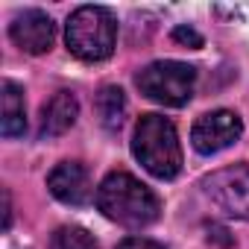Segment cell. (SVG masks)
Instances as JSON below:
<instances>
[{"instance_id": "obj_10", "label": "cell", "mask_w": 249, "mask_h": 249, "mask_svg": "<svg viewBox=\"0 0 249 249\" xmlns=\"http://www.w3.org/2000/svg\"><path fill=\"white\" fill-rule=\"evenodd\" d=\"M27 129V108H24V91L15 82H3V117H0V132L6 138H18Z\"/></svg>"}, {"instance_id": "obj_5", "label": "cell", "mask_w": 249, "mask_h": 249, "mask_svg": "<svg viewBox=\"0 0 249 249\" xmlns=\"http://www.w3.org/2000/svg\"><path fill=\"white\" fill-rule=\"evenodd\" d=\"M202 194L229 217L249 220V167L237 164L202 179Z\"/></svg>"}, {"instance_id": "obj_7", "label": "cell", "mask_w": 249, "mask_h": 249, "mask_svg": "<svg viewBox=\"0 0 249 249\" xmlns=\"http://www.w3.org/2000/svg\"><path fill=\"white\" fill-rule=\"evenodd\" d=\"M9 36H12V41H15L24 53L41 56V53H47V50L53 47L56 24H53V18H50L47 12H41V9H27V12H21V15L12 21Z\"/></svg>"}, {"instance_id": "obj_11", "label": "cell", "mask_w": 249, "mask_h": 249, "mask_svg": "<svg viewBox=\"0 0 249 249\" xmlns=\"http://www.w3.org/2000/svg\"><path fill=\"white\" fill-rule=\"evenodd\" d=\"M94 108H97L100 123L108 132H114V129L123 126V117H126V94L117 85H103L97 100H94Z\"/></svg>"}, {"instance_id": "obj_9", "label": "cell", "mask_w": 249, "mask_h": 249, "mask_svg": "<svg viewBox=\"0 0 249 249\" xmlns=\"http://www.w3.org/2000/svg\"><path fill=\"white\" fill-rule=\"evenodd\" d=\"M79 114V100L71 91H59L44 108H41V123H38V135L41 138H56L65 135Z\"/></svg>"}, {"instance_id": "obj_3", "label": "cell", "mask_w": 249, "mask_h": 249, "mask_svg": "<svg viewBox=\"0 0 249 249\" xmlns=\"http://www.w3.org/2000/svg\"><path fill=\"white\" fill-rule=\"evenodd\" d=\"M117 24L114 15L103 6H79L65 27L68 50L82 62H103L114 53Z\"/></svg>"}, {"instance_id": "obj_13", "label": "cell", "mask_w": 249, "mask_h": 249, "mask_svg": "<svg viewBox=\"0 0 249 249\" xmlns=\"http://www.w3.org/2000/svg\"><path fill=\"white\" fill-rule=\"evenodd\" d=\"M117 249H164V246L156 243V240H150V237H138V234H132V237H123V240L117 243Z\"/></svg>"}, {"instance_id": "obj_2", "label": "cell", "mask_w": 249, "mask_h": 249, "mask_svg": "<svg viewBox=\"0 0 249 249\" xmlns=\"http://www.w3.org/2000/svg\"><path fill=\"white\" fill-rule=\"evenodd\" d=\"M132 153L156 179H176L182 170V147L176 126L161 114H144L132 135Z\"/></svg>"}, {"instance_id": "obj_6", "label": "cell", "mask_w": 249, "mask_h": 249, "mask_svg": "<svg viewBox=\"0 0 249 249\" xmlns=\"http://www.w3.org/2000/svg\"><path fill=\"white\" fill-rule=\"evenodd\" d=\"M243 135V123L234 111H226V108H217V111H208L202 114L194 129H191V144L196 153L202 156H214L226 147H231L237 138Z\"/></svg>"}, {"instance_id": "obj_1", "label": "cell", "mask_w": 249, "mask_h": 249, "mask_svg": "<svg viewBox=\"0 0 249 249\" xmlns=\"http://www.w3.org/2000/svg\"><path fill=\"white\" fill-rule=\"evenodd\" d=\"M97 208L111 223L129 226V229L150 226L159 217V211H161L159 208V196L144 182H138L132 173H123V170H114V173H108L100 182V188H97Z\"/></svg>"}, {"instance_id": "obj_14", "label": "cell", "mask_w": 249, "mask_h": 249, "mask_svg": "<svg viewBox=\"0 0 249 249\" xmlns=\"http://www.w3.org/2000/svg\"><path fill=\"white\" fill-rule=\"evenodd\" d=\"M173 38H176L179 44H191V47H202V36H199L196 30H191V27H176V30H173Z\"/></svg>"}, {"instance_id": "obj_15", "label": "cell", "mask_w": 249, "mask_h": 249, "mask_svg": "<svg viewBox=\"0 0 249 249\" xmlns=\"http://www.w3.org/2000/svg\"><path fill=\"white\" fill-rule=\"evenodd\" d=\"M12 226V202H9V191H3V229Z\"/></svg>"}, {"instance_id": "obj_8", "label": "cell", "mask_w": 249, "mask_h": 249, "mask_svg": "<svg viewBox=\"0 0 249 249\" xmlns=\"http://www.w3.org/2000/svg\"><path fill=\"white\" fill-rule=\"evenodd\" d=\"M47 188L65 205H85L94 196L91 176H88L85 164H79V161H59L47 176Z\"/></svg>"}, {"instance_id": "obj_4", "label": "cell", "mask_w": 249, "mask_h": 249, "mask_svg": "<svg viewBox=\"0 0 249 249\" xmlns=\"http://www.w3.org/2000/svg\"><path fill=\"white\" fill-rule=\"evenodd\" d=\"M138 88L144 97L161 106H185L194 97L196 85V71L185 62H153L138 73Z\"/></svg>"}, {"instance_id": "obj_12", "label": "cell", "mask_w": 249, "mask_h": 249, "mask_svg": "<svg viewBox=\"0 0 249 249\" xmlns=\"http://www.w3.org/2000/svg\"><path fill=\"white\" fill-rule=\"evenodd\" d=\"M50 249H97L94 234H88L79 226H62L50 237Z\"/></svg>"}]
</instances>
